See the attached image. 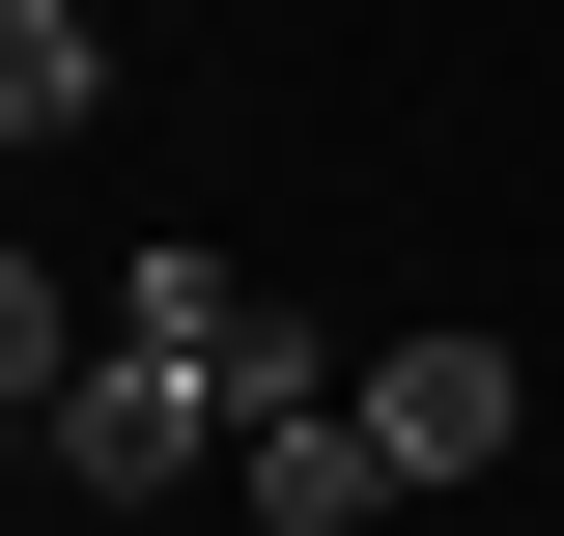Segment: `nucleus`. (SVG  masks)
<instances>
[{
  "label": "nucleus",
  "instance_id": "f257e3e1",
  "mask_svg": "<svg viewBox=\"0 0 564 536\" xmlns=\"http://www.w3.org/2000/svg\"><path fill=\"white\" fill-rule=\"evenodd\" d=\"M29 452H57L85 508H170V480H254V424H226L198 367H170V339H113V311H85V367L29 396Z\"/></svg>",
  "mask_w": 564,
  "mask_h": 536
},
{
  "label": "nucleus",
  "instance_id": "f03ea898",
  "mask_svg": "<svg viewBox=\"0 0 564 536\" xmlns=\"http://www.w3.org/2000/svg\"><path fill=\"white\" fill-rule=\"evenodd\" d=\"M113 339H170V367H198L226 424H311V396H367V367H339L311 311H282L254 255H141V282H113Z\"/></svg>",
  "mask_w": 564,
  "mask_h": 536
},
{
  "label": "nucleus",
  "instance_id": "20e7f679",
  "mask_svg": "<svg viewBox=\"0 0 564 536\" xmlns=\"http://www.w3.org/2000/svg\"><path fill=\"white\" fill-rule=\"evenodd\" d=\"M254 508L282 536H367V508H423V480L367 452V396H311V424H254Z\"/></svg>",
  "mask_w": 564,
  "mask_h": 536
},
{
  "label": "nucleus",
  "instance_id": "39448f33",
  "mask_svg": "<svg viewBox=\"0 0 564 536\" xmlns=\"http://www.w3.org/2000/svg\"><path fill=\"white\" fill-rule=\"evenodd\" d=\"M85 114H113V29H85V0H0V141H29V170H57Z\"/></svg>",
  "mask_w": 564,
  "mask_h": 536
},
{
  "label": "nucleus",
  "instance_id": "7ed1b4c3",
  "mask_svg": "<svg viewBox=\"0 0 564 536\" xmlns=\"http://www.w3.org/2000/svg\"><path fill=\"white\" fill-rule=\"evenodd\" d=\"M508 424H536L508 339H367V452H395V480H508Z\"/></svg>",
  "mask_w": 564,
  "mask_h": 536
}]
</instances>
